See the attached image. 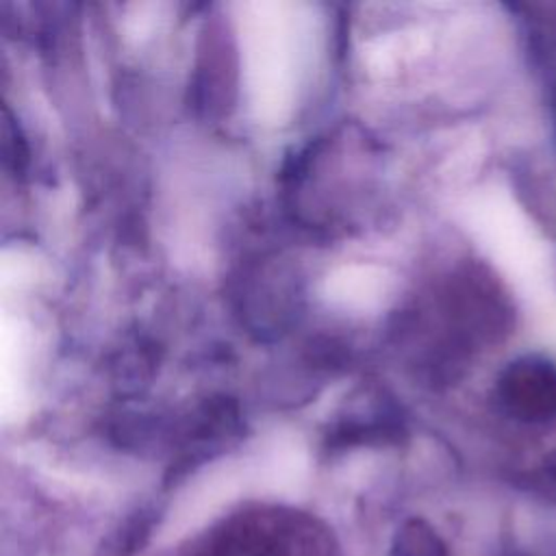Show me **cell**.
Wrapping results in <instances>:
<instances>
[{
  "label": "cell",
  "instance_id": "6da1fadb",
  "mask_svg": "<svg viewBox=\"0 0 556 556\" xmlns=\"http://www.w3.org/2000/svg\"><path fill=\"white\" fill-rule=\"evenodd\" d=\"M189 556H337V545L315 517L258 506L222 519L198 539Z\"/></svg>",
  "mask_w": 556,
  "mask_h": 556
},
{
  "label": "cell",
  "instance_id": "7a4b0ae2",
  "mask_svg": "<svg viewBox=\"0 0 556 556\" xmlns=\"http://www.w3.org/2000/svg\"><path fill=\"white\" fill-rule=\"evenodd\" d=\"M497 395L519 417H547L556 413V367L543 358H521L500 378Z\"/></svg>",
  "mask_w": 556,
  "mask_h": 556
}]
</instances>
